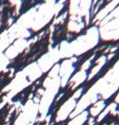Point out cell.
I'll return each mask as SVG.
<instances>
[{"label":"cell","instance_id":"obj_1","mask_svg":"<svg viewBox=\"0 0 119 125\" xmlns=\"http://www.w3.org/2000/svg\"><path fill=\"white\" fill-rule=\"evenodd\" d=\"M70 13H67V17L63 23H59L55 25V30L52 36V45L51 48L55 49L57 46H58L61 42L64 40L68 41V35L70 31L68 30V23L70 22Z\"/></svg>","mask_w":119,"mask_h":125}]
</instances>
